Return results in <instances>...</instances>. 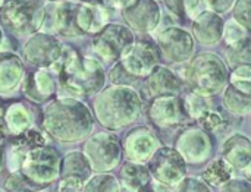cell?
<instances>
[{
  "label": "cell",
  "mask_w": 251,
  "mask_h": 192,
  "mask_svg": "<svg viewBox=\"0 0 251 192\" xmlns=\"http://www.w3.org/2000/svg\"><path fill=\"white\" fill-rule=\"evenodd\" d=\"M94 113L75 97H57L43 110V131L59 144L85 141L94 129Z\"/></svg>",
  "instance_id": "1"
},
{
  "label": "cell",
  "mask_w": 251,
  "mask_h": 192,
  "mask_svg": "<svg viewBox=\"0 0 251 192\" xmlns=\"http://www.w3.org/2000/svg\"><path fill=\"white\" fill-rule=\"evenodd\" d=\"M57 73L60 97H91L106 84V72L100 60L82 56L71 46H65L59 62L50 68Z\"/></svg>",
  "instance_id": "2"
},
{
  "label": "cell",
  "mask_w": 251,
  "mask_h": 192,
  "mask_svg": "<svg viewBox=\"0 0 251 192\" xmlns=\"http://www.w3.org/2000/svg\"><path fill=\"white\" fill-rule=\"evenodd\" d=\"M143 101L131 85H109L96 94L93 113L96 120L109 131L131 126L141 115Z\"/></svg>",
  "instance_id": "3"
},
{
  "label": "cell",
  "mask_w": 251,
  "mask_h": 192,
  "mask_svg": "<svg viewBox=\"0 0 251 192\" xmlns=\"http://www.w3.org/2000/svg\"><path fill=\"white\" fill-rule=\"evenodd\" d=\"M228 65L215 53H200L187 62L181 79L188 88L203 97H215L225 91L229 82Z\"/></svg>",
  "instance_id": "4"
},
{
  "label": "cell",
  "mask_w": 251,
  "mask_h": 192,
  "mask_svg": "<svg viewBox=\"0 0 251 192\" xmlns=\"http://www.w3.org/2000/svg\"><path fill=\"white\" fill-rule=\"evenodd\" d=\"M160 51L157 44L150 41L134 43L110 71V81L115 85H131V82L147 78L159 65Z\"/></svg>",
  "instance_id": "5"
},
{
  "label": "cell",
  "mask_w": 251,
  "mask_h": 192,
  "mask_svg": "<svg viewBox=\"0 0 251 192\" xmlns=\"http://www.w3.org/2000/svg\"><path fill=\"white\" fill-rule=\"evenodd\" d=\"M46 7V0H7L0 9V21L12 35L28 38L43 29Z\"/></svg>",
  "instance_id": "6"
},
{
  "label": "cell",
  "mask_w": 251,
  "mask_h": 192,
  "mask_svg": "<svg viewBox=\"0 0 251 192\" xmlns=\"http://www.w3.org/2000/svg\"><path fill=\"white\" fill-rule=\"evenodd\" d=\"M94 173H109L118 168L124 157V148L119 138L112 132H97L90 135L82 145Z\"/></svg>",
  "instance_id": "7"
},
{
  "label": "cell",
  "mask_w": 251,
  "mask_h": 192,
  "mask_svg": "<svg viewBox=\"0 0 251 192\" xmlns=\"http://www.w3.org/2000/svg\"><path fill=\"white\" fill-rule=\"evenodd\" d=\"M60 163L62 157L54 147L40 145L28 151L21 172L34 184L46 188L60 178Z\"/></svg>",
  "instance_id": "8"
},
{
  "label": "cell",
  "mask_w": 251,
  "mask_h": 192,
  "mask_svg": "<svg viewBox=\"0 0 251 192\" xmlns=\"http://www.w3.org/2000/svg\"><path fill=\"white\" fill-rule=\"evenodd\" d=\"M135 43L132 29L121 24H107L93 37V51L104 62H118Z\"/></svg>",
  "instance_id": "9"
},
{
  "label": "cell",
  "mask_w": 251,
  "mask_h": 192,
  "mask_svg": "<svg viewBox=\"0 0 251 192\" xmlns=\"http://www.w3.org/2000/svg\"><path fill=\"white\" fill-rule=\"evenodd\" d=\"M63 48L65 46L54 34L38 31L26 38L21 57L34 68H53L59 62Z\"/></svg>",
  "instance_id": "10"
},
{
  "label": "cell",
  "mask_w": 251,
  "mask_h": 192,
  "mask_svg": "<svg viewBox=\"0 0 251 192\" xmlns=\"http://www.w3.org/2000/svg\"><path fill=\"white\" fill-rule=\"evenodd\" d=\"M147 119L157 129H176L191 122L184 98L179 96L151 98L147 106Z\"/></svg>",
  "instance_id": "11"
},
{
  "label": "cell",
  "mask_w": 251,
  "mask_h": 192,
  "mask_svg": "<svg viewBox=\"0 0 251 192\" xmlns=\"http://www.w3.org/2000/svg\"><path fill=\"white\" fill-rule=\"evenodd\" d=\"M156 43L162 59L169 63H187L196 51L194 35L175 25L162 29L156 37Z\"/></svg>",
  "instance_id": "12"
},
{
  "label": "cell",
  "mask_w": 251,
  "mask_h": 192,
  "mask_svg": "<svg viewBox=\"0 0 251 192\" xmlns=\"http://www.w3.org/2000/svg\"><path fill=\"white\" fill-rule=\"evenodd\" d=\"M187 165L176 148L162 145L149 160L147 166L154 181L172 188L187 176Z\"/></svg>",
  "instance_id": "13"
},
{
  "label": "cell",
  "mask_w": 251,
  "mask_h": 192,
  "mask_svg": "<svg viewBox=\"0 0 251 192\" xmlns=\"http://www.w3.org/2000/svg\"><path fill=\"white\" fill-rule=\"evenodd\" d=\"M76 7L78 1L62 0V1H47L46 21L41 31L51 32L63 38L81 37L76 28Z\"/></svg>",
  "instance_id": "14"
},
{
  "label": "cell",
  "mask_w": 251,
  "mask_h": 192,
  "mask_svg": "<svg viewBox=\"0 0 251 192\" xmlns=\"http://www.w3.org/2000/svg\"><path fill=\"white\" fill-rule=\"evenodd\" d=\"M175 148L187 163L199 166L212 157L215 144L209 132L203 128H187L176 137Z\"/></svg>",
  "instance_id": "15"
},
{
  "label": "cell",
  "mask_w": 251,
  "mask_h": 192,
  "mask_svg": "<svg viewBox=\"0 0 251 192\" xmlns=\"http://www.w3.org/2000/svg\"><path fill=\"white\" fill-rule=\"evenodd\" d=\"M24 96L35 104H47L59 93L57 73L50 68H37L26 72L22 82Z\"/></svg>",
  "instance_id": "16"
},
{
  "label": "cell",
  "mask_w": 251,
  "mask_h": 192,
  "mask_svg": "<svg viewBox=\"0 0 251 192\" xmlns=\"http://www.w3.org/2000/svg\"><path fill=\"white\" fill-rule=\"evenodd\" d=\"M160 147L162 143L159 137L149 126H137L131 129L122 143L125 159L134 163H149Z\"/></svg>",
  "instance_id": "17"
},
{
  "label": "cell",
  "mask_w": 251,
  "mask_h": 192,
  "mask_svg": "<svg viewBox=\"0 0 251 192\" xmlns=\"http://www.w3.org/2000/svg\"><path fill=\"white\" fill-rule=\"evenodd\" d=\"M125 24L137 32H151L159 26L162 12L157 0H129L121 9Z\"/></svg>",
  "instance_id": "18"
},
{
  "label": "cell",
  "mask_w": 251,
  "mask_h": 192,
  "mask_svg": "<svg viewBox=\"0 0 251 192\" xmlns=\"http://www.w3.org/2000/svg\"><path fill=\"white\" fill-rule=\"evenodd\" d=\"M47 134L37 128H31L26 132L12 137L6 148V168L9 172H18L22 168V163L31 148L47 145Z\"/></svg>",
  "instance_id": "19"
},
{
  "label": "cell",
  "mask_w": 251,
  "mask_h": 192,
  "mask_svg": "<svg viewBox=\"0 0 251 192\" xmlns=\"http://www.w3.org/2000/svg\"><path fill=\"white\" fill-rule=\"evenodd\" d=\"M26 69L24 59L12 51H0V97H13L21 88Z\"/></svg>",
  "instance_id": "20"
},
{
  "label": "cell",
  "mask_w": 251,
  "mask_h": 192,
  "mask_svg": "<svg viewBox=\"0 0 251 192\" xmlns=\"http://www.w3.org/2000/svg\"><path fill=\"white\" fill-rule=\"evenodd\" d=\"M146 93L151 98L179 96L184 88V81L179 75L165 66H156L146 78Z\"/></svg>",
  "instance_id": "21"
},
{
  "label": "cell",
  "mask_w": 251,
  "mask_h": 192,
  "mask_svg": "<svg viewBox=\"0 0 251 192\" xmlns=\"http://www.w3.org/2000/svg\"><path fill=\"white\" fill-rule=\"evenodd\" d=\"M226 112L235 116H246L251 112V79L238 78L231 73L222 98Z\"/></svg>",
  "instance_id": "22"
},
{
  "label": "cell",
  "mask_w": 251,
  "mask_h": 192,
  "mask_svg": "<svg viewBox=\"0 0 251 192\" xmlns=\"http://www.w3.org/2000/svg\"><path fill=\"white\" fill-rule=\"evenodd\" d=\"M224 29L225 21L219 13L212 10H203L193 21V35L204 46H213L224 40Z\"/></svg>",
  "instance_id": "23"
},
{
  "label": "cell",
  "mask_w": 251,
  "mask_h": 192,
  "mask_svg": "<svg viewBox=\"0 0 251 192\" xmlns=\"http://www.w3.org/2000/svg\"><path fill=\"white\" fill-rule=\"evenodd\" d=\"M109 24V15L103 4L78 3L76 28L82 35H96Z\"/></svg>",
  "instance_id": "24"
},
{
  "label": "cell",
  "mask_w": 251,
  "mask_h": 192,
  "mask_svg": "<svg viewBox=\"0 0 251 192\" xmlns=\"http://www.w3.org/2000/svg\"><path fill=\"white\" fill-rule=\"evenodd\" d=\"M222 159L234 169L244 170L251 163V141L243 134H234L222 145Z\"/></svg>",
  "instance_id": "25"
},
{
  "label": "cell",
  "mask_w": 251,
  "mask_h": 192,
  "mask_svg": "<svg viewBox=\"0 0 251 192\" xmlns=\"http://www.w3.org/2000/svg\"><path fill=\"white\" fill-rule=\"evenodd\" d=\"M3 120L9 137H18L34 126V113L22 101H15L3 109Z\"/></svg>",
  "instance_id": "26"
},
{
  "label": "cell",
  "mask_w": 251,
  "mask_h": 192,
  "mask_svg": "<svg viewBox=\"0 0 251 192\" xmlns=\"http://www.w3.org/2000/svg\"><path fill=\"white\" fill-rule=\"evenodd\" d=\"M151 173L144 163L126 162L119 172L121 185L129 192H138L151 182Z\"/></svg>",
  "instance_id": "27"
},
{
  "label": "cell",
  "mask_w": 251,
  "mask_h": 192,
  "mask_svg": "<svg viewBox=\"0 0 251 192\" xmlns=\"http://www.w3.org/2000/svg\"><path fill=\"white\" fill-rule=\"evenodd\" d=\"M93 169L82 151L74 150L62 157L60 178H79L82 181L90 179Z\"/></svg>",
  "instance_id": "28"
},
{
  "label": "cell",
  "mask_w": 251,
  "mask_h": 192,
  "mask_svg": "<svg viewBox=\"0 0 251 192\" xmlns=\"http://www.w3.org/2000/svg\"><path fill=\"white\" fill-rule=\"evenodd\" d=\"M165 6L176 19L184 22H193L201 12V0H163Z\"/></svg>",
  "instance_id": "29"
},
{
  "label": "cell",
  "mask_w": 251,
  "mask_h": 192,
  "mask_svg": "<svg viewBox=\"0 0 251 192\" xmlns=\"http://www.w3.org/2000/svg\"><path fill=\"white\" fill-rule=\"evenodd\" d=\"M232 168L224 159H215L203 170V181L209 187L221 188L232 178Z\"/></svg>",
  "instance_id": "30"
},
{
  "label": "cell",
  "mask_w": 251,
  "mask_h": 192,
  "mask_svg": "<svg viewBox=\"0 0 251 192\" xmlns=\"http://www.w3.org/2000/svg\"><path fill=\"white\" fill-rule=\"evenodd\" d=\"M225 59L231 71L241 66L251 68V38H246L244 41H240L232 46H226Z\"/></svg>",
  "instance_id": "31"
},
{
  "label": "cell",
  "mask_w": 251,
  "mask_h": 192,
  "mask_svg": "<svg viewBox=\"0 0 251 192\" xmlns=\"http://www.w3.org/2000/svg\"><path fill=\"white\" fill-rule=\"evenodd\" d=\"M121 182L110 173H94L85 181L84 192H121Z\"/></svg>",
  "instance_id": "32"
},
{
  "label": "cell",
  "mask_w": 251,
  "mask_h": 192,
  "mask_svg": "<svg viewBox=\"0 0 251 192\" xmlns=\"http://www.w3.org/2000/svg\"><path fill=\"white\" fill-rule=\"evenodd\" d=\"M4 190L7 192H38L43 188L34 184L28 176H25L21 170L10 172L7 179L4 181Z\"/></svg>",
  "instance_id": "33"
},
{
  "label": "cell",
  "mask_w": 251,
  "mask_h": 192,
  "mask_svg": "<svg viewBox=\"0 0 251 192\" xmlns=\"http://www.w3.org/2000/svg\"><path fill=\"white\" fill-rule=\"evenodd\" d=\"M184 98V103H185V107L188 110V115L191 118V120H199V118L212 107V103H210V97H203L200 94H196V93H190L187 94Z\"/></svg>",
  "instance_id": "34"
},
{
  "label": "cell",
  "mask_w": 251,
  "mask_h": 192,
  "mask_svg": "<svg viewBox=\"0 0 251 192\" xmlns=\"http://www.w3.org/2000/svg\"><path fill=\"white\" fill-rule=\"evenodd\" d=\"M246 38H249V31L241 24H238L235 19H231L225 24L224 40H225L226 46L237 44L240 41H244Z\"/></svg>",
  "instance_id": "35"
},
{
  "label": "cell",
  "mask_w": 251,
  "mask_h": 192,
  "mask_svg": "<svg viewBox=\"0 0 251 192\" xmlns=\"http://www.w3.org/2000/svg\"><path fill=\"white\" fill-rule=\"evenodd\" d=\"M200 123V126L210 132V131H218L221 129L225 123H226V119L225 116L219 112V110H215L213 107H210L209 110H206L197 120Z\"/></svg>",
  "instance_id": "36"
},
{
  "label": "cell",
  "mask_w": 251,
  "mask_h": 192,
  "mask_svg": "<svg viewBox=\"0 0 251 192\" xmlns=\"http://www.w3.org/2000/svg\"><path fill=\"white\" fill-rule=\"evenodd\" d=\"M234 19L247 31H251V0H237L232 7Z\"/></svg>",
  "instance_id": "37"
},
{
  "label": "cell",
  "mask_w": 251,
  "mask_h": 192,
  "mask_svg": "<svg viewBox=\"0 0 251 192\" xmlns=\"http://www.w3.org/2000/svg\"><path fill=\"white\" fill-rule=\"evenodd\" d=\"M175 192H212L210 187L203 181L197 178H188L185 176L178 185Z\"/></svg>",
  "instance_id": "38"
},
{
  "label": "cell",
  "mask_w": 251,
  "mask_h": 192,
  "mask_svg": "<svg viewBox=\"0 0 251 192\" xmlns=\"http://www.w3.org/2000/svg\"><path fill=\"white\" fill-rule=\"evenodd\" d=\"M85 181L79 178H60L57 192H84Z\"/></svg>",
  "instance_id": "39"
},
{
  "label": "cell",
  "mask_w": 251,
  "mask_h": 192,
  "mask_svg": "<svg viewBox=\"0 0 251 192\" xmlns=\"http://www.w3.org/2000/svg\"><path fill=\"white\" fill-rule=\"evenodd\" d=\"M221 192H251V182L249 179H229L225 185L221 187Z\"/></svg>",
  "instance_id": "40"
},
{
  "label": "cell",
  "mask_w": 251,
  "mask_h": 192,
  "mask_svg": "<svg viewBox=\"0 0 251 192\" xmlns=\"http://www.w3.org/2000/svg\"><path fill=\"white\" fill-rule=\"evenodd\" d=\"M201 1L207 7V10H212L221 15V13L231 10L237 0H201Z\"/></svg>",
  "instance_id": "41"
},
{
  "label": "cell",
  "mask_w": 251,
  "mask_h": 192,
  "mask_svg": "<svg viewBox=\"0 0 251 192\" xmlns=\"http://www.w3.org/2000/svg\"><path fill=\"white\" fill-rule=\"evenodd\" d=\"M138 192H172V190H171V187L154 181V182H150L149 185H146L143 190H140Z\"/></svg>",
  "instance_id": "42"
},
{
  "label": "cell",
  "mask_w": 251,
  "mask_h": 192,
  "mask_svg": "<svg viewBox=\"0 0 251 192\" xmlns=\"http://www.w3.org/2000/svg\"><path fill=\"white\" fill-rule=\"evenodd\" d=\"M6 169V147L0 143V173Z\"/></svg>",
  "instance_id": "43"
},
{
  "label": "cell",
  "mask_w": 251,
  "mask_h": 192,
  "mask_svg": "<svg viewBox=\"0 0 251 192\" xmlns=\"http://www.w3.org/2000/svg\"><path fill=\"white\" fill-rule=\"evenodd\" d=\"M74 1H78V3H93V4H107L109 0H74Z\"/></svg>",
  "instance_id": "44"
},
{
  "label": "cell",
  "mask_w": 251,
  "mask_h": 192,
  "mask_svg": "<svg viewBox=\"0 0 251 192\" xmlns=\"http://www.w3.org/2000/svg\"><path fill=\"white\" fill-rule=\"evenodd\" d=\"M243 173H244V176H246V179H249L251 182V163L243 170Z\"/></svg>",
  "instance_id": "45"
},
{
  "label": "cell",
  "mask_w": 251,
  "mask_h": 192,
  "mask_svg": "<svg viewBox=\"0 0 251 192\" xmlns=\"http://www.w3.org/2000/svg\"><path fill=\"white\" fill-rule=\"evenodd\" d=\"M4 31H3V26L0 25V51H1V47H3V44H4Z\"/></svg>",
  "instance_id": "46"
},
{
  "label": "cell",
  "mask_w": 251,
  "mask_h": 192,
  "mask_svg": "<svg viewBox=\"0 0 251 192\" xmlns=\"http://www.w3.org/2000/svg\"><path fill=\"white\" fill-rule=\"evenodd\" d=\"M6 1H7V0H0V9L4 6V3H6Z\"/></svg>",
  "instance_id": "47"
},
{
  "label": "cell",
  "mask_w": 251,
  "mask_h": 192,
  "mask_svg": "<svg viewBox=\"0 0 251 192\" xmlns=\"http://www.w3.org/2000/svg\"><path fill=\"white\" fill-rule=\"evenodd\" d=\"M46 1H51V3H54V1H62V0H46Z\"/></svg>",
  "instance_id": "48"
},
{
  "label": "cell",
  "mask_w": 251,
  "mask_h": 192,
  "mask_svg": "<svg viewBox=\"0 0 251 192\" xmlns=\"http://www.w3.org/2000/svg\"><path fill=\"white\" fill-rule=\"evenodd\" d=\"M0 192H7V191H0Z\"/></svg>",
  "instance_id": "49"
},
{
  "label": "cell",
  "mask_w": 251,
  "mask_h": 192,
  "mask_svg": "<svg viewBox=\"0 0 251 192\" xmlns=\"http://www.w3.org/2000/svg\"><path fill=\"white\" fill-rule=\"evenodd\" d=\"M250 125H251V120H250Z\"/></svg>",
  "instance_id": "50"
}]
</instances>
